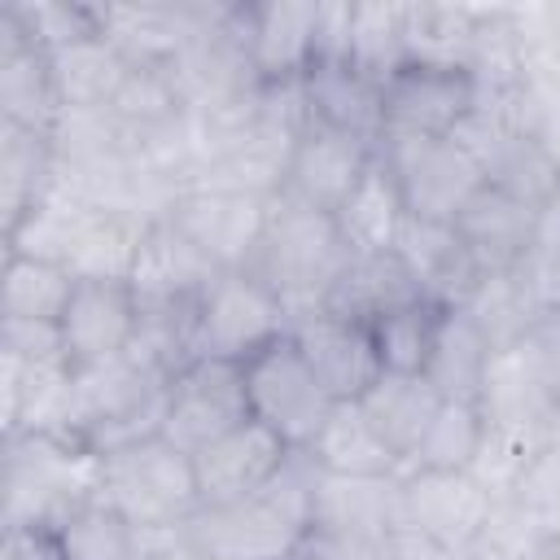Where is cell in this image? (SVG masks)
I'll return each instance as SVG.
<instances>
[{"label":"cell","instance_id":"1","mask_svg":"<svg viewBox=\"0 0 560 560\" xmlns=\"http://www.w3.org/2000/svg\"><path fill=\"white\" fill-rule=\"evenodd\" d=\"M315 477L319 464L293 451L262 490L236 503H206L184 525L210 560H293L311 534Z\"/></svg>","mask_w":560,"mask_h":560},{"label":"cell","instance_id":"2","mask_svg":"<svg viewBox=\"0 0 560 560\" xmlns=\"http://www.w3.org/2000/svg\"><path fill=\"white\" fill-rule=\"evenodd\" d=\"M350 258L354 254L328 210H315L289 192H276L262 241L249 258V271L284 302L293 319H302L311 311H324Z\"/></svg>","mask_w":560,"mask_h":560},{"label":"cell","instance_id":"3","mask_svg":"<svg viewBox=\"0 0 560 560\" xmlns=\"http://www.w3.org/2000/svg\"><path fill=\"white\" fill-rule=\"evenodd\" d=\"M4 455V503L0 525H52L61 529L79 508L96 503L101 455L57 433L0 438Z\"/></svg>","mask_w":560,"mask_h":560},{"label":"cell","instance_id":"4","mask_svg":"<svg viewBox=\"0 0 560 560\" xmlns=\"http://www.w3.org/2000/svg\"><path fill=\"white\" fill-rule=\"evenodd\" d=\"M166 389H171V376L149 368L136 350L114 354L105 363L74 368L66 438L83 442L96 455L158 438L166 416Z\"/></svg>","mask_w":560,"mask_h":560},{"label":"cell","instance_id":"5","mask_svg":"<svg viewBox=\"0 0 560 560\" xmlns=\"http://www.w3.org/2000/svg\"><path fill=\"white\" fill-rule=\"evenodd\" d=\"M101 503H109L118 516H127L136 529H166L184 525L201 508L197 468L192 455L175 442L144 438L131 446H118L101 455Z\"/></svg>","mask_w":560,"mask_h":560},{"label":"cell","instance_id":"6","mask_svg":"<svg viewBox=\"0 0 560 560\" xmlns=\"http://www.w3.org/2000/svg\"><path fill=\"white\" fill-rule=\"evenodd\" d=\"M398 477L319 472L306 542H315L332 560H389V542L402 529Z\"/></svg>","mask_w":560,"mask_h":560},{"label":"cell","instance_id":"7","mask_svg":"<svg viewBox=\"0 0 560 560\" xmlns=\"http://www.w3.org/2000/svg\"><path fill=\"white\" fill-rule=\"evenodd\" d=\"M289 328H293V315L284 311V302L249 267H232V271H219L201 293L192 341H197V359L249 363Z\"/></svg>","mask_w":560,"mask_h":560},{"label":"cell","instance_id":"8","mask_svg":"<svg viewBox=\"0 0 560 560\" xmlns=\"http://www.w3.org/2000/svg\"><path fill=\"white\" fill-rule=\"evenodd\" d=\"M245 394H249V416L267 424L276 438H284L293 451H306L324 429L328 411L337 407V398L311 372V363L302 359L289 332L245 363Z\"/></svg>","mask_w":560,"mask_h":560},{"label":"cell","instance_id":"9","mask_svg":"<svg viewBox=\"0 0 560 560\" xmlns=\"http://www.w3.org/2000/svg\"><path fill=\"white\" fill-rule=\"evenodd\" d=\"M381 162L389 166L407 214L455 223V214L486 188L477 162L451 136H416V140H381Z\"/></svg>","mask_w":560,"mask_h":560},{"label":"cell","instance_id":"10","mask_svg":"<svg viewBox=\"0 0 560 560\" xmlns=\"http://www.w3.org/2000/svg\"><path fill=\"white\" fill-rule=\"evenodd\" d=\"M245 420H254L249 394H245V363L197 359L166 389L162 438L175 442L179 451L197 455L210 442H219L223 433L241 429Z\"/></svg>","mask_w":560,"mask_h":560},{"label":"cell","instance_id":"11","mask_svg":"<svg viewBox=\"0 0 560 560\" xmlns=\"http://www.w3.org/2000/svg\"><path fill=\"white\" fill-rule=\"evenodd\" d=\"M398 494H402V529H416L464 556H472L494 512L490 490L472 472L407 468L398 477Z\"/></svg>","mask_w":560,"mask_h":560},{"label":"cell","instance_id":"12","mask_svg":"<svg viewBox=\"0 0 560 560\" xmlns=\"http://www.w3.org/2000/svg\"><path fill=\"white\" fill-rule=\"evenodd\" d=\"M267 210H271V197H249L232 188H184L166 219L219 271H232V267H249L267 228Z\"/></svg>","mask_w":560,"mask_h":560},{"label":"cell","instance_id":"13","mask_svg":"<svg viewBox=\"0 0 560 560\" xmlns=\"http://www.w3.org/2000/svg\"><path fill=\"white\" fill-rule=\"evenodd\" d=\"M464 144V153L477 162L481 179L508 197H521L529 206H538L556 184H560V166L542 153V144L521 131L516 122L499 118V114H486V109H472L455 136Z\"/></svg>","mask_w":560,"mask_h":560},{"label":"cell","instance_id":"14","mask_svg":"<svg viewBox=\"0 0 560 560\" xmlns=\"http://www.w3.org/2000/svg\"><path fill=\"white\" fill-rule=\"evenodd\" d=\"M219 0H140V4H96L101 35L131 66H171L214 18Z\"/></svg>","mask_w":560,"mask_h":560},{"label":"cell","instance_id":"15","mask_svg":"<svg viewBox=\"0 0 560 560\" xmlns=\"http://www.w3.org/2000/svg\"><path fill=\"white\" fill-rule=\"evenodd\" d=\"M472 114V83L464 70L446 66H402L381 88V140H416V136H455V127Z\"/></svg>","mask_w":560,"mask_h":560},{"label":"cell","instance_id":"16","mask_svg":"<svg viewBox=\"0 0 560 560\" xmlns=\"http://www.w3.org/2000/svg\"><path fill=\"white\" fill-rule=\"evenodd\" d=\"M289 337L298 341L302 359L311 363V372L324 381V389L337 402H359L385 372L372 328L359 319H346L337 311H311V315L293 319Z\"/></svg>","mask_w":560,"mask_h":560},{"label":"cell","instance_id":"17","mask_svg":"<svg viewBox=\"0 0 560 560\" xmlns=\"http://www.w3.org/2000/svg\"><path fill=\"white\" fill-rule=\"evenodd\" d=\"M214 276H219V267L171 219H158L140 245V258H136L127 284H131L140 311H197V302Z\"/></svg>","mask_w":560,"mask_h":560},{"label":"cell","instance_id":"18","mask_svg":"<svg viewBox=\"0 0 560 560\" xmlns=\"http://www.w3.org/2000/svg\"><path fill=\"white\" fill-rule=\"evenodd\" d=\"M140 332V302L127 280H74L61 315V341L74 368L127 354Z\"/></svg>","mask_w":560,"mask_h":560},{"label":"cell","instance_id":"19","mask_svg":"<svg viewBox=\"0 0 560 560\" xmlns=\"http://www.w3.org/2000/svg\"><path fill=\"white\" fill-rule=\"evenodd\" d=\"M376 149L381 144H368V140H354L346 131H332V127L311 122L298 136V144H293L284 192L298 197V201H306V206H315V210L337 214L341 201L354 192V184L376 162Z\"/></svg>","mask_w":560,"mask_h":560},{"label":"cell","instance_id":"20","mask_svg":"<svg viewBox=\"0 0 560 560\" xmlns=\"http://www.w3.org/2000/svg\"><path fill=\"white\" fill-rule=\"evenodd\" d=\"M289 455H293V446L284 438H276L258 420H245L241 429L223 433L219 442H210L206 451L192 455L201 508L206 503H236V499L262 490L289 464Z\"/></svg>","mask_w":560,"mask_h":560},{"label":"cell","instance_id":"21","mask_svg":"<svg viewBox=\"0 0 560 560\" xmlns=\"http://www.w3.org/2000/svg\"><path fill=\"white\" fill-rule=\"evenodd\" d=\"M477 411H481L486 429H499V433H512V438L542 446L551 424H556L560 398L551 394L542 372L529 363V354L521 346H512V350L494 354L486 385H481V398H477Z\"/></svg>","mask_w":560,"mask_h":560},{"label":"cell","instance_id":"22","mask_svg":"<svg viewBox=\"0 0 560 560\" xmlns=\"http://www.w3.org/2000/svg\"><path fill=\"white\" fill-rule=\"evenodd\" d=\"M394 254L411 271L420 298L442 306V311H459L486 276L477 267V258L468 254V245L459 241L455 223H433V219H411L407 214Z\"/></svg>","mask_w":560,"mask_h":560},{"label":"cell","instance_id":"23","mask_svg":"<svg viewBox=\"0 0 560 560\" xmlns=\"http://www.w3.org/2000/svg\"><path fill=\"white\" fill-rule=\"evenodd\" d=\"M61 114L48 48H39L4 9H0V122L52 131Z\"/></svg>","mask_w":560,"mask_h":560},{"label":"cell","instance_id":"24","mask_svg":"<svg viewBox=\"0 0 560 560\" xmlns=\"http://www.w3.org/2000/svg\"><path fill=\"white\" fill-rule=\"evenodd\" d=\"M534 214H538V206H529L521 197H508V192L486 184L455 214V232H459V241L468 245V254L477 258V267L486 276L490 271H512L525 258V249L534 245Z\"/></svg>","mask_w":560,"mask_h":560},{"label":"cell","instance_id":"25","mask_svg":"<svg viewBox=\"0 0 560 560\" xmlns=\"http://www.w3.org/2000/svg\"><path fill=\"white\" fill-rule=\"evenodd\" d=\"M319 0H254V66L262 83H298L315 57Z\"/></svg>","mask_w":560,"mask_h":560},{"label":"cell","instance_id":"26","mask_svg":"<svg viewBox=\"0 0 560 560\" xmlns=\"http://www.w3.org/2000/svg\"><path fill=\"white\" fill-rule=\"evenodd\" d=\"M302 96H306V114L319 127L346 131L354 140L381 144V88L372 79H363L350 61L337 66H311L302 74Z\"/></svg>","mask_w":560,"mask_h":560},{"label":"cell","instance_id":"27","mask_svg":"<svg viewBox=\"0 0 560 560\" xmlns=\"http://www.w3.org/2000/svg\"><path fill=\"white\" fill-rule=\"evenodd\" d=\"M306 455L319 464V472H337V477H398L402 472V459L376 433V424L368 420L359 402H337L324 429L315 433V442L306 446Z\"/></svg>","mask_w":560,"mask_h":560},{"label":"cell","instance_id":"28","mask_svg":"<svg viewBox=\"0 0 560 560\" xmlns=\"http://www.w3.org/2000/svg\"><path fill=\"white\" fill-rule=\"evenodd\" d=\"M481 4H438V0H402V39L407 66H446L468 70L477 44Z\"/></svg>","mask_w":560,"mask_h":560},{"label":"cell","instance_id":"29","mask_svg":"<svg viewBox=\"0 0 560 560\" xmlns=\"http://www.w3.org/2000/svg\"><path fill=\"white\" fill-rule=\"evenodd\" d=\"M407 302H420V289H416L411 271L402 267V258L389 249V254H354L346 262L341 280L332 284L324 311H337V315L372 328L381 315H389Z\"/></svg>","mask_w":560,"mask_h":560},{"label":"cell","instance_id":"30","mask_svg":"<svg viewBox=\"0 0 560 560\" xmlns=\"http://www.w3.org/2000/svg\"><path fill=\"white\" fill-rule=\"evenodd\" d=\"M350 254H389L402 236V223H407V201L389 175V166L381 162V149H376V162L368 166V175L354 184V192L341 201V210L332 214Z\"/></svg>","mask_w":560,"mask_h":560},{"label":"cell","instance_id":"31","mask_svg":"<svg viewBox=\"0 0 560 560\" xmlns=\"http://www.w3.org/2000/svg\"><path fill=\"white\" fill-rule=\"evenodd\" d=\"M494 354L499 350L486 341V332L464 311H442V324H438V337L424 363V381L451 402H477Z\"/></svg>","mask_w":560,"mask_h":560},{"label":"cell","instance_id":"32","mask_svg":"<svg viewBox=\"0 0 560 560\" xmlns=\"http://www.w3.org/2000/svg\"><path fill=\"white\" fill-rule=\"evenodd\" d=\"M57 179V149L48 131L0 122V232H9Z\"/></svg>","mask_w":560,"mask_h":560},{"label":"cell","instance_id":"33","mask_svg":"<svg viewBox=\"0 0 560 560\" xmlns=\"http://www.w3.org/2000/svg\"><path fill=\"white\" fill-rule=\"evenodd\" d=\"M149 219L140 214H127V210H88L83 223H79V236L70 245V276L74 280H127L136 258H140V245L149 236Z\"/></svg>","mask_w":560,"mask_h":560},{"label":"cell","instance_id":"34","mask_svg":"<svg viewBox=\"0 0 560 560\" xmlns=\"http://www.w3.org/2000/svg\"><path fill=\"white\" fill-rule=\"evenodd\" d=\"M359 407L368 411V420L376 424V433L394 446V455L407 464V455L424 438L429 420L438 416L442 394L424 381V372H381L376 385L359 398Z\"/></svg>","mask_w":560,"mask_h":560},{"label":"cell","instance_id":"35","mask_svg":"<svg viewBox=\"0 0 560 560\" xmlns=\"http://www.w3.org/2000/svg\"><path fill=\"white\" fill-rule=\"evenodd\" d=\"M48 61H52V83H57L61 109H109L118 83L131 70V61L101 31L66 44V48H52Z\"/></svg>","mask_w":560,"mask_h":560},{"label":"cell","instance_id":"36","mask_svg":"<svg viewBox=\"0 0 560 560\" xmlns=\"http://www.w3.org/2000/svg\"><path fill=\"white\" fill-rule=\"evenodd\" d=\"M74 293V276L61 262L4 254V280H0V319H44L61 324Z\"/></svg>","mask_w":560,"mask_h":560},{"label":"cell","instance_id":"37","mask_svg":"<svg viewBox=\"0 0 560 560\" xmlns=\"http://www.w3.org/2000/svg\"><path fill=\"white\" fill-rule=\"evenodd\" d=\"M350 66L385 88L407 66L402 39V0H354L350 18Z\"/></svg>","mask_w":560,"mask_h":560},{"label":"cell","instance_id":"38","mask_svg":"<svg viewBox=\"0 0 560 560\" xmlns=\"http://www.w3.org/2000/svg\"><path fill=\"white\" fill-rule=\"evenodd\" d=\"M486 438V420L477 411V402H451L442 398L438 416L429 420L424 438L416 442V451L407 455V468H424V472H468V464L477 459V446Z\"/></svg>","mask_w":560,"mask_h":560},{"label":"cell","instance_id":"39","mask_svg":"<svg viewBox=\"0 0 560 560\" xmlns=\"http://www.w3.org/2000/svg\"><path fill=\"white\" fill-rule=\"evenodd\" d=\"M459 311L486 332V341H490L494 350L521 346L525 332H529V324H534V315H538V306L529 302V293L521 289V280H516L512 271H490V276H481V284L472 289V298H468Z\"/></svg>","mask_w":560,"mask_h":560},{"label":"cell","instance_id":"40","mask_svg":"<svg viewBox=\"0 0 560 560\" xmlns=\"http://www.w3.org/2000/svg\"><path fill=\"white\" fill-rule=\"evenodd\" d=\"M109 114H114L136 140H144V136L171 127L175 118H184L188 109H184V101H179V92H175L171 70H162V66H131L127 79L118 83L114 101H109Z\"/></svg>","mask_w":560,"mask_h":560},{"label":"cell","instance_id":"41","mask_svg":"<svg viewBox=\"0 0 560 560\" xmlns=\"http://www.w3.org/2000/svg\"><path fill=\"white\" fill-rule=\"evenodd\" d=\"M438 324H442V306H433L424 298L381 315L372 324V341H376L381 368L385 372H424L433 337H438Z\"/></svg>","mask_w":560,"mask_h":560},{"label":"cell","instance_id":"42","mask_svg":"<svg viewBox=\"0 0 560 560\" xmlns=\"http://www.w3.org/2000/svg\"><path fill=\"white\" fill-rule=\"evenodd\" d=\"M66 560H144L140 529L109 503H88L61 525Z\"/></svg>","mask_w":560,"mask_h":560},{"label":"cell","instance_id":"43","mask_svg":"<svg viewBox=\"0 0 560 560\" xmlns=\"http://www.w3.org/2000/svg\"><path fill=\"white\" fill-rule=\"evenodd\" d=\"M0 9L48 52L101 31L96 0H4Z\"/></svg>","mask_w":560,"mask_h":560},{"label":"cell","instance_id":"44","mask_svg":"<svg viewBox=\"0 0 560 560\" xmlns=\"http://www.w3.org/2000/svg\"><path fill=\"white\" fill-rule=\"evenodd\" d=\"M512 26L529 83H560V0L512 4Z\"/></svg>","mask_w":560,"mask_h":560},{"label":"cell","instance_id":"45","mask_svg":"<svg viewBox=\"0 0 560 560\" xmlns=\"http://www.w3.org/2000/svg\"><path fill=\"white\" fill-rule=\"evenodd\" d=\"M534 455H538L534 442L512 438V433H499V429H486V438H481L477 459L468 464V472L490 490V499H508L516 490V481L525 477V468H529Z\"/></svg>","mask_w":560,"mask_h":560},{"label":"cell","instance_id":"46","mask_svg":"<svg viewBox=\"0 0 560 560\" xmlns=\"http://www.w3.org/2000/svg\"><path fill=\"white\" fill-rule=\"evenodd\" d=\"M508 499H516L551 538L560 534V438H547L538 446V455L529 459L525 477Z\"/></svg>","mask_w":560,"mask_h":560},{"label":"cell","instance_id":"47","mask_svg":"<svg viewBox=\"0 0 560 560\" xmlns=\"http://www.w3.org/2000/svg\"><path fill=\"white\" fill-rule=\"evenodd\" d=\"M0 354L26 359V363L70 359L61 341V324H44V319H0Z\"/></svg>","mask_w":560,"mask_h":560},{"label":"cell","instance_id":"48","mask_svg":"<svg viewBox=\"0 0 560 560\" xmlns=\"http://www.w3.org/2000/svg\"><path fill=\"white\" fill-rule=\"evenodd\" d=\"M521 127L560 166V83H529V101H525Z\"/></svg>","mask_w":560,"mask_h":560},{"label":"cell","instance_id":"49","mask_svg":"<svg viewBox=\"0 0 560 560\" xmlns=\"http://www.w3.org/2000/svg\"><path fill=\"white\" fill-rule=\"evenodd\" d=\"M521 350L529 354V363L542 372V381H547L551 394L560 398V306L534 315V324H529Z\"/></svg>","mask_w":560,"mask_h":560},{"label":"cell","instance_id":"50","mask_svg":"<svg viewBox=\"0 0 560 560\" xmlns=\"http://www.w3.org/2000/svg\"><path fill=\"white\" fill-rule=\"evenodd\" d=\"M0 560H66L61 529H52V525H0Z\"/></svg>","mask_w":560,"mask_h":560},{"label":"cell","instance_id":"51","mask_svg":"<svg viewBox=\"0 0 560 560\" xmlns=\"http://www.w3.org/2000/svg\"><path fill=\"white\" fill-rule=\"evenodd\" d=\"M140 542H144V560H210L188 525H166V529H140Z\"/></svg>","mask_w":560,"mask_h":560},{"label":"cell","instance_id":"52","mask_svg":"<svg viewBox=\"0 0 560 560\" xmlns=\"http://www.w3.org/2000/svg\"><path fill=\"white\" fill-rule=\"evenodd\" d=\"M389 560H468V556L451 551V547H442V542H433L416 529H398L394 542H389Z\"/></svg>","mask_w":560,"mask_h":560},{"label":"cell","instance_id":"53","mask_svg":"<svg viewBox=\"0 0 560 560\" xmlns=\"http://www.w3.org/2000/svg\"><path fill=\"white\" fill-rule=\"evenodd\" d=\"M534 249L560 258V184L538 201V214H534Z\"/></svg>","mask_w":560,"mask_h":560},{"label":"cell","instance_id":"54","mask_svg":"<svg viewBox=\"0 0 560 560\" xmlns=\"http://www.w3.org/2000/svg\"><path fill=\"white\" fill-rule=\"evenodd\" d=\"M293 560H332V556H328V551H319L315 542H302V551H298Z\"/></svg>","mask_w":560,"mask_h":560},{"label":"cell","instance_id":"55","mask_svg":"<svg viewBox=\"0 0 560 560\" xmlns=\"http://www.w3.org/2000/svg\"><path fill=\"white\" fill-rule=\"evenodd\" d=\"M556 551H560V534H556Z\"/></svg>","mask_w":560,"mask_h":560}]
</instances>
